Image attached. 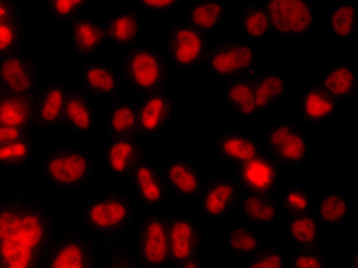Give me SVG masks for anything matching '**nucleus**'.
Segmentation results:
<instances>
[{"instance_id": "obj_27", "label": "nucleus", "mask_w": 358, "mask_h": 268, "mask_svg": "<svg viewBox=\"0 0 358 268\" xmlns=\"http://www.w3.org/2000/svg\"><path fill=\"white\" fill-rule=\"evenodd\" d=\"M221 97L230 112L241 121L251 123L260 115L251 78L227 81L221 91Z\"/></svg>"}, {"instance_id": "obj_11", "label": "nucleus", "mask_w": 358, "mask_h": 268, "mask_svg": "<svg viewBox=\"0 0 358 268\" xmlns=\"http://www.w3.org/2000/svg\"><path fill=\"white\" fill-rule=\"evenodd\" d=\"M43 83V64L38 57L19 51L0 59V86L5 94L36 95Z\"/></svg>"}, {"instance_id": "obj_41", "label": "nucleus", "mask_w": 358, "mask_h": 268, "mask_svg": "<svg viewBox=\"0 0 358 268\" xmlns=\"http://www.w3.org/2000/svg\"><path fill=\"white\" fill-rule=\"evenodd\" d=\"M120 239L104 241L106 246L99 248V265L96 268H145L135 253H130L120 244Z\"/></svg>"}, {"instance_id": "obj_15", "label": "nucleus", "mask_w": 358, "mask_h": 268, "mask_svg": "<svg viewBox=\"0 0 358 268\" xmlns=\"http://www.w3.org/2000/svg\"><path fill=\"white\" fill-rule=\"evenodd\" d=\"M148 157L145 143L140 135L108 138L104 149V167L115 180H129L135 167Z\"/></svg>"}, {"instance_id": "obj_9", "label": "nucleus", "mask_w": 358, "mask_h": 268, "mask_svg": "<svg viewBox=\"0 0 358 268\" xmlns=\"http://www.w3.org/2000/svg\"><path fill=\"white\" fill-rule=\"evenodd\" d=\"M99 255V247L87 234L66 230L54 237L42 268H96Z\"/></svg>"}, {"instance_id": "obj_6", "label": "nucleus", "mask_w": 358, "mask_h": 268, "mask_svg": "<svg viewBox=\"0 0 358 268\" xmlns=\"http://www.w3.org/2000/svg\"><path fill=\"white\" fill-rule=\"evenodd\" d=\"M204 68L210 76L224 80L253 78L257 72L253 46L243 38H225L210 48Z\"/></svg>"}, {"instance_id": "obj_25", "label": "nucleus", "mask_w": 358, "mask_h": 268, "mask_svg": "<svg viewBox=\"0 0 358 268\" xmlns=\"http://www.w3.org/2000/svg\"><path fill=\"white\" fill-rule=\"evenodd\" d=\"M317 86L340 104L357 94L358 77L352 63L340 60L329 64L317 78Z\"/></svg>"}, {"instance_id": "obj_20", "label": "nucleus", "mask_w": 358, "mask_h": 268, "mask_svg": "<svg viewBox=\"0 0 358 268\" xmlns=\"http://www.w3.org/2000/svg\"><path fill=\"white\" fill-rule=\"evenodd\" d=\"M28 40L25 11L20 2L0 0V59L23 51Z\"/></svg>"}, {"instance_id": "obj_13", "label": "nucleus", "mask_w": 358, "mask_h": 268, "mask_svg": "<svg viewBox=\"0 0 358 268\" xmlns=\"http://www.w3.org/2000/svg\"><path fill=\"white\" fill-rule=\"evenodd\" d=\"M138 135L143 140H159L175 120L178 104L169 91L141 95L136 101Z\"/></svg>"}, {"instance_id": "obj_38", "label": "nucleus", "mask_w": 358, "mask_h": 268, "mask_svg": "<svg viewBox=\"0 0 358 268\" xmlns=\"http://www.w3.org/2000/svg\"><path fill=\"white\" fill-rule=\"evenodd\" d=\"M239 22L243 40H247V42L248 40H251V42L264 40L273 32L271 22L264 3H241Z\"/></svg>"}, {"instance_id": "obj_33", "label": "nucleus", "mask_w": 358, "mask_h": 268, "mask_svg": "<svg viewBox=\"0 0 358 268\" xmlns=\"http://www.w3.org/2000/svg\"><path fill=\"white\" fill-rule=\"evenodd\" d=\"M313 213L323 227H340L352 216V204L343 192L331 189L315 198Z\"/></svg>"}, {"instance_id": "obj_7", "label": "nucleus", "mask_w": 358, "mask_h": 268, "mask_svg": "<svg viewBox=\"0 0 358 268\" xmlns=\"http://www.w3.org/2000/svg\"><path fill=\"white\" fill-rule=\"evenodd\" d=\"M262 148L283 169H292L309 157L311 140L294 121H274L265 129Z\"/></svg>"}, {"instance_id": "obj_26", "label": "nucleus", "mask_w": 358, "mask_h": 268, "mask_svg": "<svg viewBox=\"0 0 358 268\" xmlns=\"http://www.w3.org/2000/svg\"><path fill=\"white\" fill-rule=\"evenodd\" d=\"M69 43L74 52L89 60L106 48L103 23L83 15L69 25Z\"/></svg>"}, {"instance_id": "obj_31", "label": "nucleus", "mask_w": 358, "mask_h": 268, "mask_svg": "<svg viewBox=\"0 0 358 268\" xmlns=\"http://www.w3.org/2000/svg\"><path fill=\"white\" fill-rule=\"evenodd\" d=\"M341 104L317 85L306 86L299 101V113L306 125L323 123L340 112Z\"/></svg>"}, {"instance_id": "obj_10", "label": "nucleus", "mask_w": 358, "mask_h": 268, "mask_svg": "<svg viewBox=\"0 0 358 268\" xmlns=\"http://www.w3.org/2000/svg\"><path fill=\"white\" fill-rule=\"evenodd\" d=\"M271 31L279 37L292 40L311 36L315 29L313 5L306 0H270L264 2Z\"/></svg>"}, {"instance_id": "obj_14", "label": "nucleus", "mask_w": 358, "mask_h": 268, "mask_svg": "<svg viewBox=\"0 0 358 268\" xmlns=\"http://www.w3.org/2000/svg\"><path fill=\"white\" fill-rule=\"evenodd\" d=\"M233 169L234 181L239 184L242 192L260 195H273L278 192L285 170L265 152Z\"/></svg>"}, {"instance_id": "obj_39", "label": "nucleus", "mask_w": 358, "mask_h": 268, "mask_svg": "<svg viewBox=\"0 0 358 268\" xmlns=\"http://www.w3.org/2000/svg\"><path fill=\"white\" fill-rule=\"evenodd\" d=\"M227 246L233 256L248 259L262 250L266 244L250 224L234 223L227 232Z\"/></svg>"}, {"instance_id": "obj_17", "label": "nucleus", "mask_w": 358, "mask_h": 268, "mask_svg": "<svg viewBox=\"0 0 358 268\" xmlns=\"http://www.w3.org/2000/svg\"><path fill=\"white\" fill-rule=\"evenodd\" d=\"M239 184L234 178L225 176H210L206 178L204 185L198 195V202L201 212L210 221L224 219L231 212V209L238 204L241 197Z\"/></svg>"}, {"instance_id": "obj_24", "label": "nucleus", "mask_w": 358, "mask_h": 268, "mask_svg": "<svg viewBox=\"0 0 358 268\" xmlns=\"http://www.w3.org/2000/svg\"><path fill=\"white\" fill-rule=\"evenodd\" d=\"M164 175L170 192L184 199L198 198V195L206 181L201 169L198 167L196 162L190 158L170 160L166 164Z\"/></svg>"}, {"instance_id": "obj_18", "label": "nucleus", "mask_w": 358, "mask_h": 268, "mask_svg": "<svg viewBox=\"0 0 358 268\" xmlns=\"http://www.w3.org/2000/svg\"><path fill=\"white\" fill-rule=\"evenodd\" d=\"M170 258L172 264L179 265L189 259L198 256L204 246V233L193 218L185 215L167 216Z\"/></svg>"}, {"instance_id": "obj_29", "label": "nucleus", "mask_w": 358, "mask_h": 268, "mask_svg": "<svg viewBox=\"0 0 358 268\" xmlns=\"http://www.w3.org/2000/svg\"><path fill=\"white\" fill-rule=\"evenodd\" d=\"M0 126L37 132L34 95L5 94L0 100Z\"/></svg>"}, {"instance_id": "obj_30", "label": "nucleus", "mask_w": 358, "mask_h": 268, "mask_svg": "<svg viewBox=\"0 0 358 268\" xmlns=\"http://www.w3.org/2000/svg\"><path fill=\"white\" fill-rule=\"evenodd\" d=\"M251 81L260 113L278 108L291 91V78L282 72H262Z\"/></svg>"}, {"instance_id": "obj_44", "label": "nucleus", "mask_w": 358, "mask_h": 268, "mask_svg": "<svg viewBox=\"0 0 358 268\" xmlns=\"http://www.w3.org/2000/svg\"><path fill=\"white\" fill-rule=\"evenodd\" d=\"M288 268H329L328 259L319 247L296 248L288 256Z\"/></svg>"}, {"instance_id": "obj_5", "label": "nucleus", "mask_w": 358, "mask_h": 268, "mask_svg": "<svg viewBox=\"0 0 358 268\" xmlns=\"http://www.w3.org/2000/svg\"><path fill=\"white\" fill-rule=\"evenodd\" d=\"M210 48L208 37L187 22H178L166 32L164 55L179 76L204 66Z\"/></svg>"}, {"instance_id": "obj_2", "label": "nucleus", "mask_w": 358, "mask_h": 268, "mask_svg": "<svg viewBox=\"0 0 358 268\" xmlns=\"http://www.w3.org/2000/svg\"><path fill=\"white\" fill-rule=\"evenodd\" d=\"M135 213L134 198L121 190L92 195L81 204L85 227L103 241L123 238L135 221Z\"/></svg>"}, {"instance_id": "obj_37", "label": "nucleus", "mask_w": 358, "mask_h": 268, "mask_svg": "<svg viewBox=\"0 0 358 268\" xmlns=\"http://www.w3.org/2000/svg\"><path fill=\"white\" fill-rule=\"evenodd\" d=\"M327 27L329 34L336 38L349 40L355 37L358 31L357 3L352 0H343L329 6Z\"/></svg>"}, {"instance_id": "obj_19", "label": "nucleus", "mask_w": 358, "mask_h": 268, "mask_svg": "<svg viewBox=\"0 0 358 268\" xmlns=\"http://www.w3.org/2000/svg\"><path fill=\"white\" fill-rule=\"evenodd\" d=\"M103 27L106 34V46L121 54L140 45L145 28L141 14L135 10L113 11L103 22Z\"/></svg>"}, {"instance_id": "obj_35", "label": "nucleus", "mask_w": 358, "mask_h": 268, "mask_svg": "<svg viewBox=\"0 0 358 268\" xmlns=\"http://www.w3.org/2000/svg\"><path fill=\"white\" fill-rule=\"evenodd\" d=\"M324 234V227L314 213L291 216L287 223V238L294 248H314Z\"/></svg>"}, {"instance_id": "obj_43", "label": "nucleus", "mask_w": 358, "mask_h": 268, "mask_svg": "<svg viewBox=\"0 0 358 268\" xmlns=\"http://www.w3.org/2000/svg\"><path fill=\"white\" fill-rule=\"evenodd\" d=\"M288 255L279 246H265L256 255L245 259L242 268H287Z\"/></svg>"}, {"instance_id": "obj_34", "label": "nucleus", "mask_w": 358, "mask_h": 268, "mask_svg": "<svg viewBox=\"0 0 358 268\" xmlns=\"http://www.w3.org/2000/svg\"><path fill=\"white\" fill-rule=\"evenodd\" d=\"M108 138L138 135V111L136 103L129 97H117L109 103L106 117Z\"/></svg>"}, {"instance_id": "obj_49", "label": "nucleus", "mask_w": 358, "mask_h": 268, "mask_svg": "<svg viewBox=\"0 0 358 268\" xmlns=\"http://www.w3.org/2000/svg\"><path fill=\"white\" fill-rule=\"evenodd\" d=\"M352 268H357V253L352 255Z\"/></svg>"}, {"instance_id": "obj_47", "label": "nucleus", "mask_w": 358, "mask_h": 268, "mask_svg": "<svg viewBox=\"0 0 358 268\" xmlns=\"http://www.w3.org/2000/svg\"><path fill=\"white\" fill-rule=\"evenodd\" d=\"M176 268H206V264L199 256H194V258L189 259V261L176 265Z\"/></svg>"}, {"instance_id": "obj_4", "label": "nucleus", "mask_w": 358, "mask_h": 268, "mask_svg": "<svg viewBox=\"0 0 358 268\" xmlns=\"http://www.w3.org/2000/svg\"><path fill=\"white\" fill-rule=\"evenodd\" d=\"M40 174L46 185L59 192H74L91 184L96 175V161L91 152L77 146H59L48 150Z\"/></svg>"}, {"instance_id": "obj_16", "label": "nucleus", "mask_w": 358, "mask_h": 268, "mask_svg": "<svg viewBox=\"0 0 358 268\" xmlns=\"http://www.w3.org/2000/svg\"><path fill=\"white\" fill-rule=\"evenodd\" d=\"M81 89L94 100H115L123 91L124 81L115 64L86 60L80 66Z\"/></svg>"}, {"instance_id": "obj_32", "label": "nucleus", "mask_w": 358, "mask_h": 268, "mask_svg": "<svg viewBox=\"0 0 358 268\" xmlns=\"http://www.w3.org/2000/svg\"><path fill=\"white\" fill-rule=\"evenodd\" d=\"M230 15V5L222 0H194L187 10V23L202 34H215Z\"/></svg>"}, {"instance_id": "obj_42", "label": "nucleus", "mask_w": 358, "mask_h": 268, "mask_svg": "<svg viewBox=\"0 0 358 268\" xmlns=\"http://www.w3.org/2000/svg\"><path fill=\"white\" fill-rule=\"evenodd\" d=\"M43 6L46 14L54 22L71 25L72 22L83 17L89 2H86V0H48Z\"/></svg>"}, {"instance_id": "obj_46", "label": "nucleus", "mask_w": 358, "mask_h": 268, "mask_svg": "<svg viewBox=\"0 0 358 268\" xmlns=\"http://www.w3.org/2000/svg\"><path fill=\"white\" fill-rule=\"evenodd\" d=\"M34 134H37V132H34V131H22V129L0 126V146L5 144V143L14 141V140H19V138H23V136L34 135Z\"/></svg>"}, {"instance_id": "obj_1", "label": "nucleus", "mask_w": 358, "mask_h": 268, "mask_svg": "<svg viewBox=\"0 0 358 268\" xmlns=\"http://www.w3.org/2000/svg\"><path fill=\"white\" fill-rule=\"evenodd\" d=\"M57 234V215L27 190L0 198V262L42 267Z\"/></svg>"}, {"instance_id": "obj_50", "label": "nucleus", "mask_w": 358, "mask_h": 268, "mask_svg": "<svg viewBox=\"0 0 358 268\" xmlns=\"http://www.w3.org/2000/svg\"><path fill=\"white\" fill-rule=\"evenodd\" d=\"M5 95V91H3V87L0 86V100H2V97Z\"/></svg>"}, {"instance_id": "obj_8", "label": "nucleus", "mask_w": 358, "mask_h": 268, "mask_svg": "<svg viewBox=\"0 0 358 268\" xmlns=\"http://www.w3.org/2000/svg\"><path fill=\"white\" fill-rule=\"evenodd\" d=\"M134 253L145 268H169L172 265L167 216L145 212L134 238Z\"/></svg>"}, {"instance_id": "obj_21", "label": "nucleus", "mask_w": 358, "mask_h": 268, "mask_svg": "<svg viewBox=\"0 0 358 268\" xmlns=\"http://www.w3.org/2000/svg\"><path fill=\"white\" fill-rule=\"evenodd\" d=\"M215 155L233 167L239 166L264 152L256 136L239 131H219L210 140Z\"/></svg>"}, {"instance_id": "obj_3", "label": "nucleus", "mask_w": 358, "mask_h": 268, "mask_svg": "<svg viewBox=\"0 0 358 268\" xmlns=\"http://www.w3.org/2000/svg\"><path fill=\"white\" fill-rule=\"evenodd\" d=\"M118 68L124 85L140 95L169 91L179 80L166 55L145 45H138L121 55Z\"/></svg>"}, {"instance_id": "obj_45", "label": "nucleus", "mask_w": 358, "mask_h": 268, "mask_svg": "<svg viewBox=\"0 0 358 268\" xmlns=\"http://www.w3.org/2000/svg\"><path fill=\"white\" fill-rule=\"evenodd\" d=\"M136 6L150 13H178L184 6L181 0H140Z\"/></svg>"}, {"instance_id": "obj_23", "label": "nucleus", "mask_w": 358, "mask_h": 268, "mask_svg": "<svg viewBox=\"0 0 358 268\" xmlns=\"http://www.w3.org/2000/svg\"><path fill=\"white\" fill-rule=\"evenodd\" d=\"M62 123L72 134L81 136L92 135L96 129L95 100L81 87H71Z\"/></svg>"}, {"instance_id": "obj_36", "label": "nucleus", "mask_w": 358, "mask_h": 268, "mask_svg": "<svg viewBox=\"0 0 358 268\" xmlns=\"http://www.w3.org/2000/svg\"><path fill=\"white\" fill-rule=\"evenodd\" d=\"M36 155V134L0 146V174H14L27 167Z\"/></svg>"}, {"instance_id": "obj_28", "label": "nucleus", "mask_w": 358, "mask_h": 268, "mask_svg": "<svg viewBox=\"0 0 358 268\" xmlns=\"http://www.w3.org/2000/svg\"><path fill=\"white\" fill-rule=\"evenodd\" d=\"M238 207L241 210L242 218L245 219L250 225L259 227H270L279 223L282 216V210L279 202L273 195H260L241 192L238 199Z\"/></svg>"}, {"instance_id": "obj_12", "label": "nucleus", "mask_w": 358, "mask_h": 268, "mask_svg": "<svg viewBox=\"0 0 358 268\" xmlns=\"http://www.w3.org/2000/svg\"><path fill=\"white\" fill-rule=\"evenodd\" d=\"M132 188L134 201L145 212H157L164 207L172 197L164 175V169L158 166L152 158L145 157L135 167L129 178Z\"/></svg>"}, {"instance_id": "obj_40", "label": "nucleus", "mask_w": 358, "mask_h": 268, "mask_svg": "<svg viewBox=\"0 0 358 268\" xmlns=\"http://www.w3.org/2000/svg\"><path fill=\"white\" fill-rule=\"evenodd\" d=\"M275 199H278L282 212H287L289 216L313 213L315 202V197L311 190H308L305 185L297 183L280 185Z\"/></svg>"}, {"instance_id": "obj_22", "label": "nucleus", "mask_w": 358, "mask_h": 268, "mask_svg": "<svg viewBox=\"0 0 358 268\" xmlns=\"http://www.w3.org/2000/svg\"><path fill=\"white\" fill-rule=\"evenodd\" d=\"M69 89L71 86L59 80L43 81L42 86L38 87L34 95L37 131L62 123Z\"/></svg>"}, {"instance_id": "obj_48", "label": "nucleus", "mask_w": 358, "mask_h": 268, "mask_svg": "<svg viewBox=\"0 0 358 268\" xmlns=\"http://www.w3.org/2000/svg\"><path fill=\"white\" fill-rule=\"evenodd\" d=\"M0 268H42L40 265H25V264H2L0 262Z\"/></svg>"}]
</instances>
